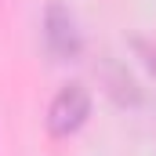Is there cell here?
<instances>
[{
	"instance_id": "obj_2",
	"label": "cell",
	"mask_w": 156,
	"mask_h": 156,
	"mask_svg": "<svg viewBox=\"0 0 156 156\" xmlns=\"http://www.w3.org/2000/svg\"><path fill=\"white\" fill-rule=\"evenodd\" d=\"M44 44L58 62H73L83 51V33H80L73 11L62 0H51L44 7Z\"/></svg>"
},
{
	"instance_id": "obj_1",
	"label": "cell",
	"mask_w": 156,
	"mask_h": 156,
	"mask_svg": "<svg viewBox=\"0 0 156 156\" xmlns=\"http://www.w3.org/2000/svg\"><path fill=\"white\" fill-rule=\"evenodd\" d=\"M87 116H91V91H87L83 83H66V87H58V94L51 98L44 123H47V134L69 138L73 131L83 127Z\"/></svg>"
}]
</instances>
